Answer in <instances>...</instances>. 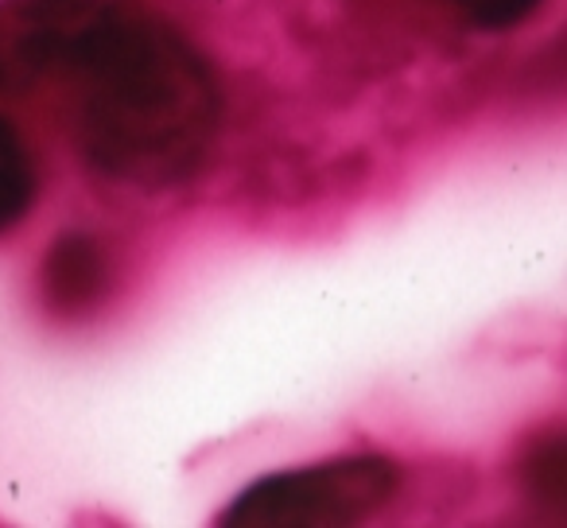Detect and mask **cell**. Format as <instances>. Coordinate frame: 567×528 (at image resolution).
Here are the masks:
<instances>
[{
  "instance_id": "6da1fadb",
  "label": "cell",
  "mask_w": 567,
  "mask_h": 528,
  "mask_svg": "<svg viewBox=\"0 0 567 528\" xmlns=\"http://www.w3.org/2000/svg\"><path fill=\"white\" fill-rule=\"evenodd\" d=\"M82 74V144L97 172L133 187H167L203 164L218 128V86L187 40L128 17Z\"/></svg>"
},
{
  "instance_id": "7a4b0ae2",
  "label": "cell",
  "mask_w": 567,
  "mask_h": 528,
  "mask_svg": "<svg viewBox=\"0 0 567 528\" xmlns=\"http://www.w3.org/2000/svg\"><path fill=\"white\" fill-rule=\"evenodd\" d=\"M133 0H4L0 4V94H28L90 63Z\"/></svg>"
},
{
  "instance_id": "3957f363",
  "label": "cell",
  "mask_w": 567,
  "mask_h": 528,
  "mask_svg": "<svg viewBox=\"0 0 567 528\" xmlns=\"http://www.w3.org/2000/svg\"><path fill=\"white\" fill-rule=\"evenodd\" d=\"M396 474L385 458H339V463L311 466V470L276 474L249 486L226 513V525H350L370 517L393 497Z\"/></svg>"
},
{
  "instance_id": "277c9868",
  "label": "cell",
  "mask_w": 567,
  "mask_h": 528,
  "mask_svg": "<svg viewBox=\"0 0 567 528\" xmlns=\"http://www.w3.org/2000/svg\"><path fill=\"white\" fill-rule=\"evenodd\" d=\"M110 288V260L90 234H63L43 260V300L63 315L90 311Z\"/></svg>"
},
{
  "instance_id": "5b68a950",
  "label": "cell",
  "mask_w": 567,
  "mask_h": 528,
  "mask_svg": "<svg viewBox=\"0 0 567 528\" xmlns=\"http://www.w3.org/2000/svg\"><path fill=\"white\" fill-rule=\"evenodd\" d=\"M35 195V172L20 136L0 121V229L17 226Z\"/></svg>"
},
{
  "instance_id": "8992f818",
  "label": "cell",
  "mask_w": 567,
  "mask_h": 528,
  "mask_svg": "<svg viewBox=\"0 0 567 528\" xmlns=\"http://www.w3.org/2000/svg\"><path fill=\"white\" fill-rule=\"evenodd\" d=\"M533 486L544 501L559 505L564 501V478H567V466H564V443L551 439V443H540L533 455Z\"/></svg>"
},
{
  "instance_id": "52a82bcc",
  "label": "cell",
  "mask_w": 567,
  "mask_h": 528,
  "mask_svg": "<svg viewBox=\"0 0 567 528\" xmlns=\"http://www.w3.org/2000/svg\"><path fill=\"white\" fill-rule=\"evenodd\" d=\"M466 20L482 28H505V24H517L525 20L528 12L540 4V0H451Z\"/></svg>"
}]
</instances>
